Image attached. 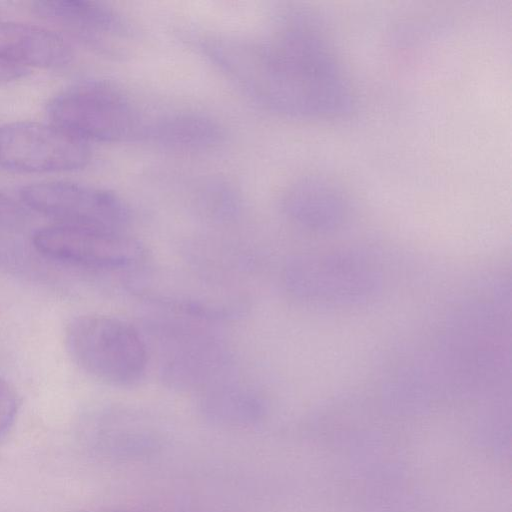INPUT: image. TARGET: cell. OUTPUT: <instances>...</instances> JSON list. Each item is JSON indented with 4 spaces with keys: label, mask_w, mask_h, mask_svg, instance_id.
I'll return each mask as SVG.
<instances>
[{
    "label": "cell",
    "mask_w": 512,
    "mask_h": 512,
    "mask_svg": "<svg viewBox=\"0 0 512 512\" xmlns=\"http://www.w3.org/2000/svg\"><path fill=\"white\" fill-rule=\"evenodd\" d=\"M199 49L254 101L299 119H333L353 108L344 70L306 12L289 10L264 39L209 35Z\"/></svg>",
    "instance_id": "1"
},
{
    "label": "cell",
    "mask_w": 512,
    "mask_h": 512,
    "mask_svg": "<svg viewBox=\"0 0 512 512\" xmlns=\"http://www.w3.org/2000/svg\"><path fill=\"white\" fill-rule=\"evenodd\" d=\"M142 334L167 387L201 393L231 379L232 351L208 322L174 315L149 320Z\"/></svg>",
    "instance_id": "2"
},
{
    "label": "cell",
    "mask_w": 512,
    "mask_h": 512,
    "mask_svg": "<svg viewBox=\"0 0 512 512\" xmlns=\"http://www.w3.org/2000/svg\"><path fill=\"white\" fill-rule=\"evenodd\" d=\"M282 282L298 302L321 308H355L373 301L383 288L377 266L346 251L303 253L286 261Z\"/></svg>",
    "instance_id": "3"
},
{
    "label": "cell",
    "mask_w": 512,
    "mask_h": 512,
    "mask_svg": "<svg viewBox=\"0 0 512 512\" xmlns=\"http://www.w3.org/2000/svg\"><path fill=\"white\" fill-rule=\"evenodd\" d=\"M65 345L82 371L116 387L137 384L150 361L142 332L109 315L86 314L72 319L65 330Z\"/></svg>",
    "instance_id": "4"
},
{
    "label": "cell",
    "mask_w": 512,
    "mask_h": 512,
    "mask_svg": "<svg viewBox=\"0 0 512 512\" xmlns=\"http://www.w3.org/2000/svg\"><path fill=\"white\" fill-rule=\"evenodd\" d=\"M47 113L56 127L84 141H124L140 136L143 129L126 95L106 81L62 91L50 101Z\"/></svg>",
    "instance_id": "5"
},
{
    "label": "cell",
    "mask_w": 512,
    "mask_h": 512,
    "mask_svg": "<svg viewBox=\"0 0 512 512\" xmlns=\"http://www.w3.org/2000/svg\"><path fill=\"white\" fill-rule=\"evenodd\" d=\"M35 249L55 261L108 271L137 268L146 258L141 243L127 233L57 224L38 229Z\"/></svg>",
    "instance_id": "6"
},
{
    "label": "cell",
    "mask_w": 512,
    "mask_h": 512,
    "mask_svg": "<svg viewBox=\"0 0 512 512\" xmlns=\"http://www.w3.org/2000/svg\"><path fill=\"white\" fill-rule=\"evenodd\" d=\"M22 201L61 224L126 233L130 211L116 194L69 182H42L25 186Z\"/></svg>",
    "instance_id": "7"
},
{
    "label": "cell",
    "mask_w": 512,
    "mask_h": 512,
    "mask_svg": "<svg viewBox=\"0 0 512 512\" xmlns=\"http://www.w3.org/2000/svg\"><path fill=\"white\" fill-rule=\"evenodd\" d=\"M90 149L81 140L56 127L15 122L0 127V167L17 172H57L84 167Z\"/></svg>",
    "instance_id": "8"
},
{
    "label": "cell",
    "mask_w": 512,
    "mask_h": 512,
    "mask_svg": "<svg viewBox=\"0 0 512 512\" xmlns=\"http://www.w3.org/2000/svg\"><path fill=\"white\" fill-rule=\"evenodd\" d=\"M33 10L59 23L103 53L124 57L136 37L130 24L106 5L93 1H37Z\"/></svg>",
    "instance_id": "9"
},
{
    "label": "cell",
    "mask_w": 512,
    "mask_h": 512,
    "mask_svg": "<svg viewBox=\"0 0 512 512\" xmlns=\"http://www.w3.org/2000/svg\"><path fill=\"white\" fill-rule=\"evenodd\" d=\"M282 208L298 227L316 234H330L344 227L350 216V204L344 191L333 181L306 177L285 193Z\"/></svg>",
    "instance_id": "10"
},
{
    "label": "cell",
    "mask_w": 512,
    "mask_h": 512,
    "mask_svg": "<svg viewBox=\"0 0 512 512\" xmlns=\"http://www.w3.org/2000/svg\"><path fill=\"white\" fill-rule=\"evenodd\" d=\"M72 58L71 45L52 30L23 23H0L2 60L17 66L59 68L70 63Z\"/></svg>",
    "instance_id": "11"
},
{
    "label": "cell",
    "mask_w": 512,
    "mask_h": 512,
    "mask_svg": "<svg viewBox=\"0 0 512 512\" xmlns=\"http://www.w3.org/2000/svg\"><path fill=\"white\" fill-rule=\"evenodd\" d=\"M142 136L172 150L202 151L217 146L223 138L220 126L211 118L194 113H180L143 126Z\"/></svg>",
    "instance_id": "12"
},
{
    "label": "cell",
    "mask_w": 512,
    "mask_h": 512,
    "mask_svg": "<svg viewBox=\"0 0 512 512\" xmlns=\"http://www.w3.org/2000/svg\"><path fill=\"white\" fill-rule=\"evenodd\" d=\"M202 412L215 422L245 426L259 421L265 413L263 397L252 387L229 379L200 393Z\"/></svg>",
    "instance_id": "13"
},
{
    "label": "cell",
    "mask_w": 512,
    "mask_h": 512,
    "mask_svg": "<svg viewBox=\"0 0 512 512\" xmlns=\"http://www.w3.org/2000/svg\"><path fill=\"white\" fill-rule=\"evenodd\" d=\"M18 408L19 400L15 389L0 377V440L13 426Z\"/></svg>",
    "instance_id": "14"
},
{
    "label": "cell",
    "mask_w": 512,
    "mask_h": 512,
    "mask_svg": "<svg viewBox=\"0 0 512 512\" xmlns=\"http://www.w3.org/2000/svg\"><path fill=\"white\" fill-rule=\"evenodd\" d=\"M24 212L11 198L0 192V227L10 228L20 225Z\"/></svg>",
    "instance_id": "15"
},
{
    "label": "cell",
    "mask_w": 512,
    "mask_h": 512,
    "mask_svg": "<svg viewBox=\"0 0 512 512\" xmlns=\"http://www.w3.org/2000/svg\"><path fill=\"white\" fill-rule=\"evenodd\" d=\"M25 72L23 67L0 59V84L18 79L25 75Z\"/></svg>",
    "instance_id": "16"
}]
</instances>
